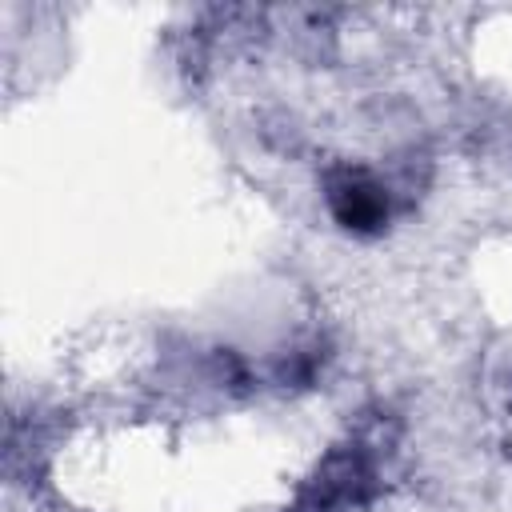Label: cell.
<instances>
[{
    "mask_svg": "<svg viewBox=\"0 0 512 512\" xmlns=\"http://www.w3.org/2000/svg\"><path fill=\"white\" fill-rule=\"evenodd\" d=\"M324 204L332 220L352 236H380L392 216L388 188L360 164H340L324 176Z\"/></svg>",
    "mask_w": 512,
    "mask_h": 512,
    "instance_id": "2",
    "label": "cell"
},
{
    "mask_svg": "<svg viewBox=\"0 0 512 512\" xmlns=\"http://www.w3.org/2000/svg\"><path fill=\"white\" fill-rule=\"evenodd\" d=\"M372 488H376V460H372V452L364 444H344L300 488L296 512H344V508L364 504L372 496Z\"/></svg>",
    "mask_w": 512,
    "mask_h": 512,
    "instance_id": "1",
    "label": "cell"
}]
</instances>
